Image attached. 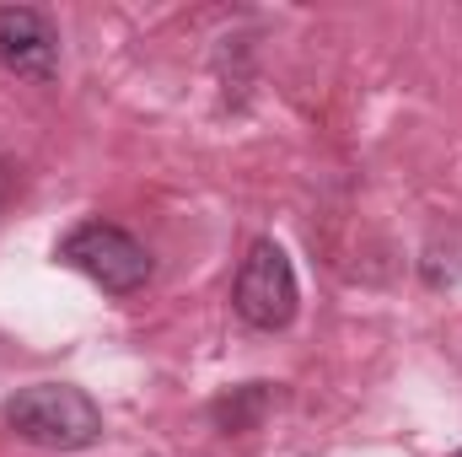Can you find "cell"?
<instances>
[{
	"label": "cell",
	"instance_id": "6",
	"mask_svg": "<svg viewBox=\"0 0 462 457\" xmlns=\"http://www.w3.org/2000/svg\"><path fill=\"white\" fill-rule=\"evenodd\" d=\"M452 457H462V447H457V452H452Z\"/></svg>",
	"mask_w": 462,
	"mask_h": 457
},
{
	"label": "cell",
	"instance_id": "2",
	"mask_svg": "<svg viewBox=\"0 0 462 457\" xmlns=\"http://www.w3.org/2000/svg\"><path fill=\"white\" fill-rule=\"evenodd\" d=\"M54 258L76 275H87L92 285H103L108 296H134L151 280V253L145 242H134L124 227L114 221H81L60 237Z\"/></svg>",
	"mask_w": 462,
	"mask_h": 457
},
{
	"label": "cell",
	"instance_id": "4",
	"mask_svg": "<svg viewBox=\"0 0 462 457\" xmlns=\"http://www.w3.org/2000/svg\"><path fill=\"white\" fill-rule=\"evenodd\" d=\"M0 65L32 87L60 76V33L38 5H0Z\"/></svg>",
	"mask_w": 462,
	"mask_h": 457
},
{
	"label": "cell",
	"instance_id": "1",
	"mask_svg": "<svg viewBox=\"0 0 462 457\" xmlns=\"http://www.w3.org/2000/svg\"><path fill=\"white\" fill-rule=\"evenodd\" d=\"M0 420L49 452H81L103 436V409L76 382H27L0 404Z\"/></svg>",
	"mask_w": 462,
	"mask_h": 457
},
{
	"label": "cell",
	"instance_id": "3",
	"mask_svg": "<svg viewBox=\"0 0 462 457\" xmlns=\"http://www.w3.org/2000/svg\"><path fill=\"white\" fill-rule=\"evenodd\" d=\"M296 302H301V291H296V269H291L285 247H280L274 237H258V242L247 247L236 280H231V307H236V318H242L247 329H258V334H280V329L296 318Z\"/></svg>",
	"mask_w": 462,
	"mask_h": 457
},
{
	"label": "cell",
	"instance_id": "5",
	"mask_svg": "<svg viewBox=\"0 0 462 457\" xmlns=\"http://www.w3.org/2000/svg\"><path fill=\"white\" fill-rule=\"evenodd\" d=\"M269 404H274V387H269V382H247V387H231L226 398L210 404V420H216L226 436H242V431H253V425L263 420Z\"/></svg>",
	"mask_w": 462,
	"mask_h": 457
}]
</instances>
